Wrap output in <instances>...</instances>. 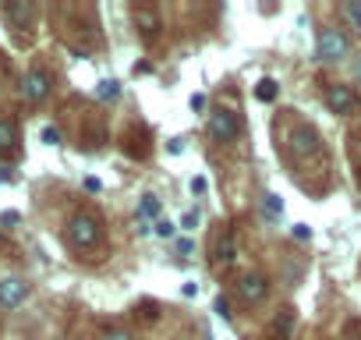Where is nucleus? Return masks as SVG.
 <instances>
[{"mask_svg": "<svg viewBox=\"0 0 361 340\" xmlns=\"http://www.w3.org/2000/svg\"><path fill=\"white\" fill-rule=\"evenodd\" d=\"M103 241V224L96 213H75L68 220V245L78 248V252H89Z\"/></svg>", "mask_w": 361, "mask_h": 340, "instance_id": "1", "label": "nucleus"}, {"mask_svg": "<svg viewBox=\"0 0 361 340\" xmlns=\"http://www.w3.org/2000/svg\"><path fill=\"white\" fill-rule=\"evenodd\" d=\"M350 54V40L343 29H319V40H315V57L333 64V61H343Z\"/></svg>", "mask_w": 361, "mask_h": 340, "instance_id": "2", "label": "nucleus"}, {"mask_svg": "<svg viewBox=\"0 0 361 340\" xmlns=\"http://www.w3.org/2000/svg\"><path fill=\"white\" fill-rule=\"evenodd\" d=\"M209 135L216 138V142H234L238 135H241V121H238V114L234 110H213L209 114Z\"/></svg>", "mask_w": 361, "mask_h": 340, "instance_id": "3", "label": "nucleus"}, {"mask_svg": "<svg viewBox=\"0 0 361 340\" xmlns=\"http://www.w3.org/2000/svg\"><path fill=\"white\" fill-rule=\"evenodd\" d=\"M50 89H54V78H50L43 68H32V71L25 75V82H22V96H25L29 103H43V99L50 96Z\"/></svg>", "mask_w": 361, "mask_h": 340, "instance_id": "4", "label": "nucleus"}, {"mask_svg": "<svg viewBox=\"0 0 361 340\" xmlns=\"http://www.w3.org/2000/svg\"><path fill=\"white\" fill-rule=\"evenodd\" d=\"M326 107L333 114H340V117H350L357 110V92L350 85H329L326 89Z\"/></svg>", "mask_w": 361, "mask_h": 340, "instance_id": "5", "label": "nucleus"}, {"mask_svg": "<svg viewBox=\"0 0 361 340\" xmlns=\"http://www.w3.org/2000/svg\"><path fill=\"white\" fill-rule=\"evenodd\" d=\"M29 298V284L22 277H0V308H18Z\"/></svg>", "mask_w": 361, "mask_h": 340, "instance_id": "6", "label": "nucleus"}, {"mask_svg": "<svg viewBox=\"0 0 361 340\" xmlns=\"http://www.w3.org/2000/svg\"><path fill=\"white\" fill-rule=\"evenodd\" d=\"M238 294H241V301L259 305V301L269 294V284H266V277H262V273H245V277H241V284H238Z\"/></svg>", "mask_w": 361, "mask_h": 340, "instance_id": "7", "label": "nucleus"}, {"mask_svg": "<svg viewBox=\"0 0 361 340\" xmlns=\"http://www.w3.org/2000/svg\"><path fill=\"white\" fill-rule=\"evenodd\" d=\"M290 152H294V156L319 152V135H315V128H308V124L294 128V135H290Z\"/></svg>", "mask_w": 361, "mask_h": 340, "instance_id": "8", "label": "nucleus"}, {"mask_svg": "<svg viewBox=\"0 0 361 340\" xmlns=\"http://www.w3.org/2000/svg\"><path fill=\"white\" fill-rule=\"evenodd\" d=\"M4 18H8L11 25L25 29V25H32V18H36V4H25V0H11V4H4Z\"/></svg>", "mask_w": 361, "mask_h": 340, "instance_id": "9", "label": "nucleus"}, {"mask_svg": "<svg viewBox=\"0 0 361 340\" xmlns=\"http://www.w3.org/2000/svg\"><path fill=\"white\" fill-rule=\"evenodd\" d=\"M131 18H135V25L142 29V36H145V40H152V36L163 29V22H159V15H156L152 8H135V11H131Z\"/></svg>", "mask_w": 361, "mask_h": 340, "instance_id": "10", "label": "nucleus"}, {"mask_svg": "<svg viewBox=\"0 0 361 340\" xmlns=\"http://www.w3.org/2000/svg\"><path fill=\"white\" fill-rule=\"evenodd\" d=\"M18 152V124L11 117H0V156Z\"/></svg>", "mask_w": 361, "mask_h": 340, "instance_id": "11", "label": "nucleus"}, {"mask_svg": "<svg viewBox=\"0 0 361 340\" xmlns=\"http://www.w3.org/2000/svg\"><path fill=\"white\" fill-rule=\"evenodd\" d=\"M259 210H262V217H266L269 224H280V217H283V202H280V195H273V192H266V195L259 199Z\"/></svg>", "mask_w": 361, "mask_h": 340, "instance_id": "12", "label": "nucleus"}, {"mask_svg": "<svg viewBox=\"0 0 361 340\" xmlns=\"http://www.w3.org/2000/svg\"><path fill=\"white\" fill-rule=\"evenodd\" d=\"M234 255H238V245H234V231H227L224 238H220V245H216V262L220 266H227V262H234Z\"/></svg>", "mask_w": 361, "mask_h": 340, "instance_id": "13", "label": "nucleus"}, {"mask_svg": "<svg viewBox=\"0 0 361 340\" xmlns=\"http://www.w3.org/2000/svg\"><path fill=\"white\" fill-rule=\"evenodd\" d=\"M255 96H259L262 103H273V99L280 96V85H276V78H259V85H255Z\"/></svg>", "mask_w": 361, "mask_h": 340, "instance_id": "14", "label": "nucleus"}, {"mask_svg": "<svg viewBox=\"0 0 361 340\" xmlns=\"http://www.w3.org/2000/svg\"><path fill=\"white\" fill-rule=\"evenodd\" d=\"M138 217H142V220H156V217H159V199H156L152 192L142 195V202H138Z\"/></svg>", "mask_w": 361, "mask_h": 340, "instance_id": "15", "label": "nucleus"}, {"mask_svg": "<svg viewBox=\"0 0 361 340\" xmlns=\"http://www.w3.org/2000/svg\"><path fill=\"white\" fill-rule=\"evenodd\" d=\"M96 96H99V99H117V96H121V82H117V78H103V82L96 85Z\"/></svg>", "mask_w": 361, "mask_h": 340, "instance_id": "16", "label": "nucleus"}, {"mask_svg": "<svg viewBox=\"0 0 361 340\" xmlns=\"http://www.w3.org/2000/svg\"><path fill=\"white\" fill-rule=\"evenodd\" d=\"M213 312H216V315H220L224 322H231V319H234V312H231V301H227L224 294H220V298L213 301Z\"/></svg>", "mask_w": 361, "mask_h": 340, "instance_id": "17", "label": "nucleus"}, {"mask_svg": "<svg viewBox=\"0 0 361 340\" xmlns=\"http://www.w3.org/2000/svg\"><path fill=\"white\" fill-rule=\"evenodd\" d=\"M152 231H156V238H163V241H170V238L177 234V227H173L170 220H156V227H152Z\"/></svg>", "mask_w": 361, "mask_h": 340, "instance_id": "18", "label": "nucleus"}, {"mask_svg": "<svg viewBox=\"0 0 361 340\" xmlns=\"http://www.w3.org/2000/svg\"><path fill=\"white\" fill-rule=\"evenodd\" d=\"M343 15L357 25V32H361V4H343Z\"/></svg>", "mask_w": 361, "mask_h": 340, "instance_id": "19", "label": "nucleus"}, {"mask_svg": "<svg viewBox=\"0 0 361 340\" xmlns=\"http://www.w3.org/2000/svg\"><path fill=\"white\" fill-rule=\"evenodd\" d=\"M199 227V213L195 210H188L185 217H180V231H195Z\"/></svg>", "mask_w": 361, "mask_h": 340, "instance_id": "20", "label": "nucleus"}, {"mask_svg": "<svg viewBox=\"0 0 361 340\" xmlns=\"http://www.w3.org/2000/svg\"><path fill=\"white\" fill-rule=\"evenodd\" d=\"M43 142H47V145H61V131H57L54 124H50V128H43Z\"/></svg>", "mask_w": 361, "mask_h": 340, "instance_id": "21", "label": "nucleus"}, {"mask_svg": "<svg viewBox=\"0 0 361 340\" xmlns=\"http://www.w3.org/2000/svg\"><path fill=\"white\" fill-rule=\"evenodd\" d=\"M290 234H294L298 241H308V238H312V227H305V224H294V227H290Z\"/></svg>", "mask_w": 361, "mask_h": 340, "instance_id": "22", "label": "nucleus"}, {"mask_svg": "<svg viewBox=\"0 0 361 340\" xmlns=\"http://www.w3.org/2000/svg\"><path fill=\"white\" fill-rule=\"evenodd\" d=\"M206 103H209V99H206V92H195V96L188 99V107H192V110H206Z\"/></svg>", "mask_w": 361, "mask_h": 340, "instance_id": "23", "label": "nucleus"}, {"mask_svg": "<svg viewBox=\"0 0 361 340\" xmlns=\"http://www.w3.org/2000/svg\"><path fill=\"white\" fill-rule=\"evenodd\" d=\"M206 188H209V181H206V178H192V195H202Z\"/></svg>", "mask_w": 361, "mask_h": 340, "instance_id": "24", "label": "nucleus"}, {"mask_svg": "<svg viewBox=\"0 0 361 340\" xmlns=\"http://www.w3.org/2000/svg\"><path fill=\"white\" fill-rule=\"evenodd\" d=\"M106 340H135V336H131L128 329H110V333H106Z\"/></svg>", "mask_w": 361, "mask_h": 340, "instance_id": "25", "label": "nucleus"}, {"mask_svg": "<svg viewBox=\"0 0 361 340\" xmlns=\"http://www.w3.org/2000/svg\"><path fill=\"white\" fill-rule=\"evenodd\" d=\"M18 220H22V217H18V213H4V217H0V224H4V227H15V224H18Z\"/></svg>", "mask_w": 361, "mask_h": 340, "instance_id": "26", "label": "nucleus"}, {"mask_svg": "<svg viewBox=\"0 0 361 340\" xmlns=\"http://www.w3.org/2000/svg\"><path fill=\"white\" fill-rule=\"evenodd\" d=\"M180 294H185V298H195V294H199V284H185V287H180Z\"/></svg>", "mask_w": 361, "mask_h": 340, "instance_id": "27", "label": "nucleus"}, {"mask_svg": "<svg viewBox=\"0 0 361 340\" xmlns=\"http://www.w3.org/2000/svg\"><path fill=\"white\" fill-rule=\"evenodd\" d=\"M177 252H180V255H188V252H192V241H188V238H180V241H177Z\"/></svg>", "mask_w": 361, "mask_h": 340, "instance_id": "28", "label": "nucleus"}, {"mask_svg": "<svg viewBox=\"0 0 361 340\" xmlns=\"http://www.w3.org/2000/svg\"><path fill=\"white\" fill-rule=\"evenodd\" d=\"M135 75H152V64H149V61H142V64H135Z\"/></svg>", "mask_w": 361, "mask_h": 340, "instance_id": "29", "label": "nucleus"}, {"mask_svg": "<svg viewBox=\"0 0 361 340\" xmlns=\"http://www.w3.org/2000/svg\"><path fill=\"white\" fill-rule=\"evenodd\" d=\"M103 185H99V178H85V192H99Z\"/></svg>", "mask_w": 361, "mask_h": 340, "instance_id": "30", "label": "nucleus"}, {"mask_svg": "<svg viewBox=\"0 0 361 340\" xmlns=\"http://www.w3.org/2000/svg\"><path fill=\"white\" fill-rule=\"evenodd\" d=\"M350 75H354V82H361V57H354V64H350Z\"/></svg>", "mask_w": 361, "mask_h": 340, "instance_id": "31", "label": "nucleus"}, {"mask_svg": "<svg viewBox=\"0 0 361 340\" xmlns=\"http://www.w3.org/2000/svg\"><path fill=\"white\" fill-rule=\"evenodd\" d=\"M0 252H8V241L4 238H0Z\"/></svg>", "mask_w": 361, "mask_h": 340, "instance_id": "32", "label": "nucleus"}]
</instances>
